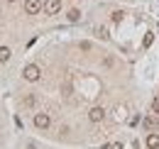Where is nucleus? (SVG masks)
Returning <instances> with one entry per match:
<instances>
[{"instance_id":"f257e3e1","label":"nucleus","mask_w":159,"mask_h":149,"mask_svg":"<svg viewBox=\"0 0 159 149\" xmlns=\"http://www.w3.org/2000/svg\"><path fill=\"white\" fill-rule=\"evenodd\" d=\"M22 76H25V81H39L42 71H39V66H37V64H27V66H25V71H22Z\"/></svg>"},{"instance_id":"f03ea898","label":"nucleus","mask_w":159,"mask_h":149,"mask_svg":"<svg viewBox=\"0 0 159 149\" xmlns=\"http://www.w3.org/2000/svg\"><path fill=\"white\" fill-rule=\"evenodd\" d=\"M49 125H52V117H49L47 112H37V115H34V127H37V130H47Z\"/></svg>"},{"instance_id":"7ed1b4c3","label":"nucleus","mask_w":159,"mask_h":149,"mask_svg":"<svg viewBox=\"0 0 159 149\" xmlns=\"http://www.w3.org/2000/svg\"><path fill=\"white\" fill-rule=\"evenodd\" d=\"M42 10H44L47 15H57V12L61 10V0H44Z\"/></svg>"},{"instance_id":"20e7f679","label":"nucleus","mask_w":159,"mask_h":149,"mask_svg":"<svg viewBox=\"0 0 159 149\" xmlns=\"http://www.w3.org/2000/svg\"><path fill=\"white\" fill-rule=\"evenodd\" d=\"M42 5H44L42 0H25V12L27 15H37L42 10Z\"/></svg>"},{"instance_id":"39448f33","label":"nucleus","mask_w":159,"mask_h":149,"mask_svg":"<svg viewBox=\"0 0 159 149\" xmlns=\"http://www.w3.org/2000/svg\"><path fill=\"white\" fill-rule=\"evenodd\" d=\"M103 117H105V110H103V108H98V105L91 108V112H88V120H91V122H100Z\"/></svg>"},{"instance_id":"423d86ee","label":"nucleus","mask_w":159,"mask_h":149,"mask_svg":"<svg viewBox=\"0 0 159 149\" xmlns=\"http://www.w3.org/2000/svg\"><path fill=\"white\" fill-rule=\"evenodd\" d=\"M142 125H144V130H157L159 127V120H157V115H147V117H144V120H142Z\"/></svg>"},{"instance_id":"0eeeda50","label":"nucleus","mask_w":159,"mask_h":149,"mask_svg":"<svg viewBox=\"0 0 159 149\" xmlns=\"http://www.w3.org/2000/svg\"><path fill=\"white\" fill-rule=\"evenodd\" d=\"M147 147L149 149H159V134L157 132H149V134H147Z\"/></svg>"},{"instance_id":"6e6552de","label":"nucleus","mask_w":159,"mask_h":149,"mask_svg":"<svg viewBox=\"0 0 159 149\" xmlns=\"http://www.w3.org/2000/svg\"><path fill=\"white\" fill-rule=\"evenodd\" d=\"M10 54H12V52H10L7 47H0V64H5V61L10 59Z\"/></svg>"},{"instance_id":"1a4fd4ad","label":"nucleus","mask_w":159,"mask_h":149,"mask_svg":"<svg viewBox=\"0 0 159 149\" xmlns=\"http://www.w3.org/2000/svg\"><path fill=\"white\" fill-rule=\"evenodd\" d=\"M69 20H71V22H79L81 12H79V10H69Z\"/></svg>"},{"instance_id":"9d476101","label":"nucleus","mask_w":159,"mask_h":149,"mask_svg":"<svg viewBox=\"0 0 159 149\" xmlns=\"http://www.w3.org/2000/svg\"><path fill=\"white\" fill-rule=\"evenodd\" d=\"M152 112H154V115H159V95L152 100Z\"/></svg>"},{"instance_id":"9b49d317","label":"nucleus","mask_w":159,"mask_h":149,"mask_svg":"<svg viewBox=\"0 0 159 149\" xmlns=\"http://www.w3.org/2000/svg\"><path fill=\"white\" fill-rule=\"evenodd\" d=\"M96 34H98L100 39H108V29H103V27H98V29H96Z\"/></svg>"},{"instance_id":"f8f14e48","label":"nucleus","mask_w":159,"mask_h":149,"mask_svg":"<svg viewBox=\"0 0 159 149\" xmlns=\"http://www.w3.org/2000/svg\"><path fill=\"white\" fill-rule=\"evenodd\" d=\"M113 20H115V22H120V20H122V12H120V10H118V12H113Z\"/></svg>"},{"instance_id":"ddd939ff","label":"nucleus","mask_w":159,"mask_h":149,"mask_svg":"<svg viewBox=\"0 0 159 149\" xmlns=\"http://www.w3.org/2000/svg\"><path fill=\"white\" fill-rule=\"evenodd\" d=\"M110 149H122V144H120V142H115V144H110Z\"/></svg>"},{"instance_id":"4468645a","label":"nucleus","mask_w":159,"mask_h":149,"mask_svg":"<svg viewBox=\"0 0 159 149\" xmlns=\"http://www.w3.org/2000/svg\"><path fill=\"white\" fill-rule=\"evenodd\" d=\"M7 2H15V0H7Z\"/></svg>"}]
</instances>
